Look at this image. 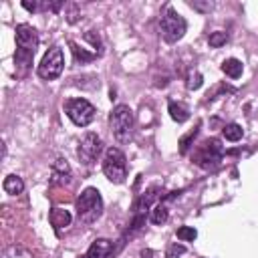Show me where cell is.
<instances>
[{
  "label": "cell",
  "mask_w": 258,
  "mask_h": 258,
  "mask_svg": "<svg viewBox=\"0 0 258 258\" xmlns=\"http://www.w3.org/2000/svg\"><path fill=\"white\" fill-rule=\"evenodd\" d=\"M38 46V34L30 24H18L16 26V54L14 60L18 67L28 69L34 56V50Z\"/></svg>",
  "instance_id": "6da1fadb"
},
{
  "label": "cell",
  "mask_w": 258,
  "mask_h": 258,
  "mask_svg": "<svg viewBox=\"0 0 258 258\" xmlns=\"http://www.w3.org/2000/svg\"><path fill=\"white\" fill-rule=\"evenodd\" d=\"M75 210H77L79 220L85 222V224H91V222L99 220L101 214H103V198H101L99 189H97V187H87V189H83L81 196L77 198Z\"/></svg>",
  "instance_id": "7a4b0ae2"
},
{
  "label": "cell",
  "mask_w": 258,
  "mask_h": 258,
  "mask_svg": "<svg viewBox=\"0 0 258 258\" xmlns=\"http://www.w3.org/2000/svg\"><path fill=\"white\" fill-rule=\"evenodd\" d=\"M133 123H135V117H133V111L129 109V105H117L109 115L111 131L119 143H127L131 139Z\"/></svg>",
  "instance_id": "3957f363"
},
{
  "label": "cell",
  "mask_w": 258,
  "mask_h": 258,
  "mask_svg": "<svg viewBox=\"0 0 258 258\" xmlns=\"http://www.w3.org/2000/svg\"><path fill=\"white\" fill-rule=\"evenodd\" d=\"M103 173L113 183H123L127 177V159L125 153L117 147H109L103 157Z\"/></svg>",
  "instance_id": "277c9868"
},
{
  "label": "cell",
  "mask_w": 258,
  "mask_h": 258,
  "mask_svg": "<svg viewBox=\"0 0 258 258\" xmlns=\"http://www.w3.org/2000/svg\"><path fill=\"white\" fill-rule=\"evenodd\" d=\"M185 28H187V24H185L183 16H179L173 8H167L159 20V30H161V36L165 42H177L185 34Z\"/></svg>",
  "instance_id": "5b68a950"
},
{
  "label": "cell",
  "mask_w": 258,
  "mask_h": 258,
  "mask_svg": "<svg viewBox=\"0 0 258 258\" xmlns=\"http://www.w3.org/2000/svg\"><path fill=\"white\" fill-rule=\"evenodd\" d=\"M62 67H64V56H62V48L58 46H50L40 64H38V77L44 79V81H52L56 79L60 73H62Z\"/></svg>",
  "instance_id": "8992f818"
},
{
  "label": "cell",
  "mask_w": 258,
  "mask_h": 258,
  "mask_svg": "<svg viewBox=\"0 0 258 258\" xmlns=\"http://www.w3.org/2000/svg\"><path fill=\"white\" fill-rule=\"evenodd\" d=\"M222 155H224L222 143H220L218 139H206V141L198 147V151H196V155H194V161H196L200 167H204V169H212V167H216V165L222 161Z\"/></svg>",
  "instance_id": "52a82bcc"
},
{
  "label": "cell",
  "mask_w": 258,
  "mask_h": 258,
  "mask_svg": "<svg viewBox=\"0 0 258 258\" xmlns=\"http://www.w3.org/2000/svg\"><path fill=\"white\" fill-rule=\"evenodd\" d=\"M64 111H67L69 119H71L75 125H79V127H87V125L95 119V113H97L95 107H93L87 99H81V97L69 99L67 105H64Z\"/></svg>",
  "instance_id": "ba28073f"
},
{
  "label": "cell",
  "mask_w": 258,
  "mask_h": 258,
  "mask_svg": "<svg viewBox=\"0 0 258 258\" xmlns=\"http://www.w3.org/2000/svg\"><path fill=\"white\" fill-rule=\"evenodd\" d=\"M101 151H103V141L97 133L89 131L81 137L79 147H77V155L85 165H93L97 161V157L101 155Z\"/></svg>",
  "instance_id": "9c48e42d"
},
{
  "label": "cell",
  "mask_w": 258,
  "mask_h": 258,
  "mask_svg": "<svg viewBox=\"0 0 258 258\" xmlns=\"http://www.w3.org/2000/svg\"><path fill=\"white\" fill-rule=\"evenodd\" d=\"M115 252H117V248H115V244L111 240L99 238V240H95L91 244V248H89L87 254H89V258H113Z\"/></svg>",
  "instance_id": "30bf717a"
},
{
  "label": "cell",
  "mask_w": 258,
  "mask_h": 258,
  "mask_svg": "<svg viewBox=\"0 0 258 258\" xmlns=\"http://www.w3.org/2000/svg\"><path fill=\"white\" fill-rule=\"evenodd\" d=\"M159 191H161V187H149L147 191H143L137 200H135V204H133V210H135V214H141V212H145L147 208H151V204L159 198Z\"/></svg>",
  "instance_id": "8fae6325"
},
{
  "label": "cell",
  "mask_w": 258,
  "mask_h": 258,
  "mask_svg": "<svg viewBox=\"0 0 258 258\" xmlns=\"http://www.w3.org/2000/svg\"><path fill=\"white\" fill-rule=\"evenodd\" d=\"M52 181L54 183H69L71 181V167L67 159H56L52 165Z\"/></svg>",
  "instance_id": "7c38bea8"
},
{
  "label": "cell",
  "mask_w": 258,
  "mask_h": 258,
  "mask_svg": "<svg viewBox=\"0 0 258 258\" xmlns=\"http://www.w3.org/2000/svg\"><path fill=\"white\" fill-rule=\"evenodd\" d=\"M2 187H4L6 194H10V196H18V194H22V189H24V181H22V177L10 173V175L4 177Z\"/></svg>",
  "instance_id": "4fadbf2b"
},
{
  "label": "cell",
  "mask_w": 258,
  "mask_h": 258,
  "mask_svg": "<svg viewBox=\"0 0 258 258\" xmlns=\"http://www.w3.org/2000/svg\"><path fill=\"white\" fill-rule=\"evenodd\" d=\"M50 224L56 228V232H60V228H67L71 224V214L62 208H52L50 212Z\"/></svg>",
  "instance_id": "5bb4252c"
},
{
  "label": "cell",
  "mask_w": 258,
  "mask_h": 258,
  "mask_svg": "<svg viewBox=\"0 0 258 258\" xmlns=\"http://www.w3.org/2000/svg\"><path fill=\"white\" fill-rule=\"evenodd\" d=\"M167 111H169V117H171L173 121H177V123H183V121L189 119V111H187V107L181 105V103L171 101V103L167 105Z\"/></svg>",
  "instance_id": "9a60e30c"
},
{
  "label": "cell",
  "mask_w": 258,
  "mask_h": 258,
  "mask_svg": "<svg viewBox=\"0 0 258 258\" xmlns=\"http://www.w3.org/2000/svg\"><path fill=\"white\" fill-rule=\"evenodd\" d=\"M2 258H32V252L26 250V248L20 246V244H10V246L4 248Z\"/></svg>",
  "instance_id": "2e32d148"
},
{
  "label": "cell",
  "mask_w": 258,
  "mask_h": 258,
  "mask_svg": "<svg viewBox=\"0 0 258 258\" xmlns=\"http://www.w3.org/2000/svg\"><path fill=\"white\" fill-rule=\"evenodd\" d=\"M222 71H224L228 77H232V79H238V77L242 75L244 67H242V62H240L238 58H226V60L222 62Z\"/></svg>",
  "instance_id": "e0dca14e"
},
{
  "label": "cell",
  "mask_w": 258,
  "mask_h": 258,
  "mask_svg": "<svg viewBox=\"0 0 258 258\" xmlns=\"http://www.w3.org/2000/svg\"><path fill=\"white\" fill-rule=\"evenodd\" d=\"M167 218H169V210H167L165 204H157V206H153V210H151V214H149V220H151L153 224L161 226V224L167 222Z\"/></svg>",
  "instance_id": "ac0fdd59"
},
{
  "label": "cell",
  "mask_w": 258,
  "mask_h": 258,
  "mask_svg": "<svg viewBox=\"0 0 258 258\" xmlns=\"http://www.w3.org/2000/svg\"><path fill=\"white\" fill-rule=\"evenodd\" d=\"M69 46H71V50H73L75 58H77V60H81V62H89V60H93V58H95V54H93V52H87V50H85V48H81L75 40H69Z\"/></svg>",
  "instance_id": "d6986e66"
},
{
  "label": "cell",
  "mask_w": 258,
  "mask_h": 258,
  "mask_svg": "<svg viewBox=\"0 0 258 258\" xmlns=\"http://www.w3.org/2000/svg\"><path fill=\"white\" fill-rule=\"evenodd\" d=\"M242 127L240 125H236V123H230V125H226L224 127V137L228 139V141H240L242 139Z\"/></svg>",
  "instance_id": "ffe728a7"
},
{
  "label": "cell",
  "mask_w": 258,
  "mask_h": 258,
  "mask_svg": "<svg viewBox=\"0 0 258 258\" xmlns=\"http://www.w3.org/2000/svg\"><path fill=\"white\" fill-rule=\"evenodd\" d=\"M196 236H198V232H196V228H191V226H181V228H177V238H179L181 242H194Z\"/></svg>",
  "instance_id": "44dd1931"
},
{
  "label": "cell",
  "mask_w": 258,
  "mask_h": 258,
  "mask_svg": "<svg viewBox=\"0 0 258 258\" xmlns=\"http://www.w3.org/2000/svg\"><path fill=\"white\" fill-rule=\"evenodd\" d=\"M202 83H204V77H202L198 71H189V73H187V83H185V85H187V89H189V91L200 89V87H202Z\"/></svg>",
  "instance_id": "7402d4cb"
},
{
  "label": "cell",
  "mask_w": 258,
  "mask_h": 258,
  "mask_svg": "<svg viewBox=\"0 0 258 258\" xmlns=\"http://www.w3.org/2000/svg\"><path fill=\"white\" fill-rule=\"evenodd\" d=\"M226 40H228V34L222 32V30H216V32H212V34L208 36V42H210V46H214V48L226 44Z\"/></svg>",
  "instance_id": "603a6c76"
},
{
  "label": "cell",
  "mask_w": 258,
  "mask_h": 258,
  "mask_svg": "<svg viewBox=\"0 0 258 258\" xmlns=\"http://www.w3.org/2000/svg\"><path fill=\"white\" fill-rule=\"evenodd\" d=\"M198 135V129H194V131H189L187 135H183L181 139H179V153H187V149H189V143H191V139Z\"/></svg>",
  "instance_id": "cb8c5ba5"
},
{
  "label": "cell",
  "mask_w": 258,
  "mask_h": 258,
  "mask_svg": "<svg viewBox=\"0 0 258 258\" xmlns=\"http://www.w3.org/2000/svg\"><path fill=\"white\" fill-rule=\"evenodd\" d=\"M183 252H185V246L183 244H169V248L165 252V258H179Z\"/></svg>",
  "instance_id": "d4e9b609"
},
{
  "label": "cell",
  "mask_w": 258,
  "mask_h": 258,
  "mask_svg": "<svg viewBox=\"0 0 258 258\" xmlns=\"http://www.w3.org/2000/svg\"><path fill=\"white\" fill-rule=\"evenodd\" d=\"M189 6H191L194 10H198V12H210V10L214 8V2H210V0H206V2L194 0V2H189Z\"/></svg>",
  "instance_id": "484cf974"
},
{
  "label": "cell",
  "mask_w": 258,
  "mask_h": 258,
  "mask_svg": "<svg viewBox=\"0 0 258 258\" xmlns=\"http://www.w3.org/2000/svg\"><path fill=\"white\" fill-rule=\"evenodd\" d=\"M60 6H62V2H42V8H46V10H52V12H56Z\"/></svg>",
  "instance_id": "4316f807"
},
{
  "label": "cell",
  "mask_w": 258,
  "mask_h": 258,
  "mask_svg": "<svg viewBox=\"0 0 258 258\" xmlns=\"http://www.w3.org/2000/svg\"><path fill=\"white\" fill-rule=\"evenodd\" d=\"M22 6H24L26 10H30V12H34V10H36V2H28V0H24V2H22Z\"/></svg>",
  "instance_id": "83f0119b"
},
{
  "label": "cell",
  "mask_w": 258,
  "mask_h": 258,
  "mask_svg": "<svg viewBox=\"0 0 258 258\" xmlns=\"http://www.w3.org/2000/svg\"><path fill=\"white\" fill-rule=\"evenodd\" d=\"M141 258H153V252L151 250H143L141 252Z\"/></svg>",
  "instance_id": "f1b7e54d"
},
{
  "label": "cell",
  "mask_w": 258,
  "mask_h": 258,
  "mask_svg": "<svg viewBox=\"0 0 258 258\" xmlns=\"http://www.w3.org/2000/svg\"><path fill=\"white\" fill-rule=\"evenodd\" d=\"M79 258H89V254H85V256H79Z\"/></svg>",
  "instance_id": "f546056e"
}]
</instances>
